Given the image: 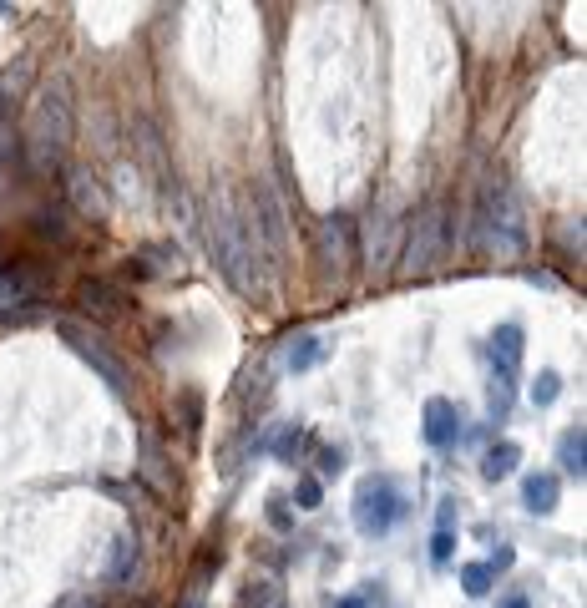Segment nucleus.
<instances>
[{"label":"nucleus","mask_w":587,"mask_h":608,"mask_svg":"<svg viewBox=\"0 0 587 608\" xmlns=\"http://www.w3.org/2000/svg\"><path fill=\"white\" fill-rule=\"evenodd\" d=\"M208 249H213V264L223 269V279L243 294V299H269V279L259 274V239L238 213L218 208L208 218Z\"/></svg>","instance_id":"obj_1"},{"label":"nucleus","mask_w":587,"mask_h":608,"mask_svg":"<svg viewBox=\"0 0 587 608\" xmlns=\"http://www.w3.org/2000/svg\"><path fill=\"white\" fill-rule=\"evenodd\" d=\"M476 249L491 259H522L527 249V218L507 178H486L476 198Z\"/></svg>","instance_id":"obj_2"},{"label":"nucleus","mask_w":587,"mask_h":608,"mask_svg":"<svg viewBox=\"0 0 587 608\" xmlns=\"http://www.w3.org/2000/svg\"><path fill=\"white\" fill-rule=\"evenodd\" d=\"M66 147H71V87L56 82L41 92L36 112H31V127H26V158L36 173H56L66 163Z\"/></svg>","instance_id":"obj_3"},{"label":"nucleus","mask_w":587,"mask_h":608,"mask_svg":"<svg viewBox=\"0 0 587 608\" xmlns=\"http://www.w3.org/2000/svg\"><path fill=\"white\" fill-rule=\"evenodd\" d=\"M56 335H61V340H66V345H71L81 360H87V365H92V370L107 380V386H112L122 401L132 396V375H127V365H122V360L107 350V340H102V335H92L87 325H76V320H61V325H56Z\"/></svg>","instance_id":"obj_4"},{"label":"nucleus","mask_w":587,"mask_h":608,"mask_svg":"<svg viewBox=\"0 0 587 608\" xmlns=\"http://www.w3.org/2000/svg\"><path fill=\"white\" fill-rule=\"evenodd\" d=\"M446 249V203L431 198L421 213L410 218V239H405V269L410 274H426Z\"/></svg>","instance_id":"obj_5"},{"label":"nucleus","mask_w":587,"mask_h":608,"mask_svg":"<svg viewBox=\"0 0 587 608\" xmlns=\"http://www.w3.org/2000/svg\"><path fill=\"white\" fill-rule=\"evenodd\" d=\"M400 512H405V502H400L390 477L360 482V492H355V527L365 532V538H385V532L400 522Z\"/></svg>","instance_id":"obj_6"},{"label":"nucleus","mask_w":587,"mask_h":608,"mask_svg":"<svg viewBox=\"0 0 587 608\" xmlns=\"http://www.w3.org/2000/svg\"><path fill=\"white\" fill-rule=\"evenodd\" d=\"M314 249H319V264L345 274L355 264V218L350 213H324L319 228H314Z\"/></svg>","instance_id":"obj_7"},{"label":"nucleus","mask_w":587,"mask_h":608,"mask_svg":"<svg viewBox=\"0 0 587 608\" xmlns=\"http://www.w3.org/2000/svg\"><path fill=\"white\" fill-rule=\"evenodd\" d=\"M254 208H259V223H254V239H264V249L274 259H284L289 249V228H284V203L269 183H254Z\"/></svg>","instance_id":"obj_8"},{"label":"nucleus","mask_w":587,"mask_h":608,"mask_svg":"<svg viewBox=\"0 0 587 608\" xmlns=\"http://www.w3.org/2000/svg\"><path fill=\"white\" fill-rule=\"evenodd\" d=\"M76 304L87 315H97V320H112V315H122L127 310V289L122 284H112V279H87V284H76Z\"/></svg>","instance_id":"obj_9"},{"label":"nucleus","mask_w":587,"mask_h":608,"mask_svg":"<svg viewBox=\"0 0 587 608\" xmlns=\"http://www.w3.org/2000/svg\"><path fill=\"white\" fill-rule=\"evenodd\" d=\"M66 198H71V208H76L81 218H102V213H107V188H102V178H97L92 168H71Z\"/></svg>","instance_id":"obj_10"},{"label":"nucleus","mask_w":587,"mask_h":608,"mask_svg":"<svg viewBox=\"0 0 587 608\" xmlns=\"http://www.w3.org/2000/svg\"><path fill=\"white\" fill-rule=\"evenodd\" d=\"M522 365V325H496L491 335V375L496 380H517Z\"/></svg>","instance_id":"obj_11"},{"label":"nucleus","mask_w":587,"mask_h":608,"mask_svg":"<svg viewBox=\"0 0 587 608\" xmlns=\"http://www.w3.org/2000/svg\"><path fill=\"white\" fill-rule=\"evenodd\" d=\"M456 436H461L456 406H451L446 396H431V401H426V441H431V446H451Z\"/></svg>","instance_id":"obj_12"},{"label":"nucleus","mask_w":587,"mask_h":608,"mask_svg":"<svg viewBox=\"0 0 587 608\" xmlns=\"http://www.w3.org/2000/svg\"><path fill=\"white\" fill-rule=\"evenodd\" d=\"M557 497H562V482H557L552 472H532V477L522 482V502H527V512H532V517L557 512Z\"/></svg>","instance_id":"obj_13"},{"label":"nucleus","mask_w":587,"mask_h":608,"mask_svg":"<svg viewBox=\"0 0 587 608\" xmlns=\"http://www.w3.org/2000/svg\"><path fill=\"white\" fill-rule=\"evenodd\" d=\"M41 289L46 284L31 269H0V304H36Z\"/></svg>","instance_id":"obj_14"},{"label":"nucleus","mask_w":587,"mask_h":608,"mask_svg":"<svg viewBox=\"0 0 587 608\" xmlns=\"http://www.w3.org/2000/svg\"><path fill=\"white\" fill-rule=\"evenodd\" d=\"M557 467L582 482V472H587V436H582V426L562 431V441H557Z\"/></svg>","instance_id":"obj_15"},{"label":"nucleus","mask_w":587,"mask_h":608,"mask_svg":"<svg viewBox=\"0 0 587 608\" xmlns=\"http://www.w3.org/2000/svg\"><path fill=\"white\" fill-rule=\"evenodd\" d=\"M517 462H522V446H517V441H496V446L481 456V477H486V482H501V477L517 472Z\"/></svg>","instance_id":"obj_16"},{"label":"nucleus","mask_w":587,"mask_h":608,"mask_svg":"<svg viewBox=\"0 0 587 608\" xmlns=\"http://www.w3.org/2000/svg\"><path fill=\"white\" fill-rule=\"evenodd\" d=\"M324 360V345H319V335H299L294 345H289V355H284V365L299 375V370H314Z\"/></svg>","instance_id":"obj_17"},{"label":"nucleus","mask_w":587,"mask_h":608,"mask_svg":"<svg viewBox=\"0 0 587 608\" xmlns=\"http://www.w3.org/2000/svg\"><path fill=\"white\" fill-rule=\"evenodd\" d=\"M304 451H309V431L304 426H284L274 436V456H279V462H299Z\"/></svg>","instance_id":"obj_18"},{"label":"nucleus","mask_w":587,"mask_h":608,"mask_svg":"<svg viewBox=\"0 0 587 608\" xmlns=\"http://www.w3.org/2000/svg\"><path fill=\"white\" fill-rule=\"evenodd\" d=\"M137 568V532H122L117 538V558H112V583H127Z\"/></svg>","instance_id":"obj_19"},{"label":"nucleus","mask_w":587,"mask_h":608,"mask_svg":"<svg viewBox=\"0 0 587 608\" xmlns=\"http://www.w3.org/2000/svg\"><path fill=\"white\" fill-rule=\"evenodd\" d=\"M31 223H36V234H41V239H56V244L71 239V228H66V213H61V208H41Z\"/></svg>","instance_id":"obj_20"},{"label":"nucleus","mask_w":587,"mask_h":608,"mask_svg":"<svg viewBox=\"0 0 587 608\" xmlns=\"http://www.w3.org/2000/svg\"><path fill=\"white\" fill-rule=\"evenodd\" d=\"M491 583H496V573H491L486 563H466V568H461V588H466L471 598H486Z\"/></svg>","instance_id":"obj_21"},{"label":"nucleus","mask_w":587,"mask_h":608,"mask_svg":"<svg viewBox=\"0 0 587 608\" xmlns=\"http://www.w3.org/2000/svg\"><path fill=\"white\" fill-rule=\"evenodd\" d=\"M562 396V375L557 370H542L537 380H532V406H552Z\"/></svg>","instance_id":"obj_22"},{"label":"nucleus","mask_w":587,"mask_h":608,"mask_svg":"<svg viewBox=\"0 0 587 608\" xmlns=\"http://www.w3.org/2000/svg\"><path fill=\"white\" fill-rule=\"evenodd\" d=\"M512 391H517V380H496V375H491V396H486V401H491V416H496V421H507Z\"/></svg>","instance_id":"obj_23"},{"label":"nucleus","mask_w":587,"mask_h":608,"mask_svg":"<svg viewBox=\"0 0 587 608\" xmlns=\"http://www.w3.org/2000/svg\"><path fill=\"white\" fill-rule=\"evenodd\" d=\"M294 497H299V507H319V502H324V487H319V477H299Z\"/></svg>","instance_id":"obj_24"},{"label":"nucleus","mask_w":587,"mask_h":608,"mask_svg":"<svg viewBox=\"0 0 587 608\" xmlns=\"http://www.w3.org/2000/svg\"><path fill=\"white\" fill-rule=\"evenodd\" d=\"M340 472H345V451L340 446L319 451V477H340Z\"/></svg>","instance_id":"obj_25"},{"label":"nucleus","mask_w":587,"mask_h":608,"mask_svg":"<svg viewBox=\"0 0 587 608\" xmlns=\"http://www.w3.org/2000/svg\"><path fill=\"white\" fill-rule=\"evenodd\" d=\"M451 548H456V532H451V527H436V543H431V558H436V563H451Z\"/></svg>","instance_id":"obj_26"},{"label":"nucleus","mask_w":587,"mask_h":608,"mask_svg":"<svg viewBox=\"0 0 587 608\" xmlns=\"http://www.w3.org/2000/svg\"><path fill=\"white\" fill-rule=\"evenodd\" d=\"M512 563H517V553H512V548H501V553H496L486 568H491V573H501V568H512Z\"/></svg>","instance_id":"obj_27"},{"label":"nucleus","mask_w":587,"mask_h":608,"mask_svg":"<svg viewBox=\"0 0 587 608\" xmlns=\"http://www.w3.org/2000/svg\"><path fill=\"white\" fill-rule=\"evenodd\" d=\"M61 608H102V603H97V598H92V593H81V598H66V603H61Z\"/></svg>","instance_id":"obj_28"},{"label":"nucleus","mask_w":587,"mask_h":608,"mask_svg":"<svg viewBox=\"0 0 587 608\" xmlns=\"http://www.w3.org/2000/svg\"><path fill=\"white\" fill-rule=\"evenodd\" d=\"M496 608H532V598H527V593H512V598H501Z\"/></svg>","instance_id":"obj_29"},{"label":"nucleus","mask_w":587,"mask_h":608,"mask_svg":"<svg viewBox=\"0 0 587 608\" xmlns=\"http://www.w3.org/2000/svg\"><path fill=\"white\" fill-rule=\"evenodd\" d=\"M334 608H365V598H340V603H334Z\"/></svg>","instance_id":"obj_30"},{"label":"nucleus","mask_w":587,"mask_h":608,"mask_svg":"<svg viewBox=\"0 0 587 608\" xmlns=\"http://www.w3.org/2000/svg\"><path fill=\"white\" fill-rule=\"evenodd\" d=\"M183 608H203V598H188V603H183Z\"/></svg>","instance_id":"obj_31"}]
</instances>
